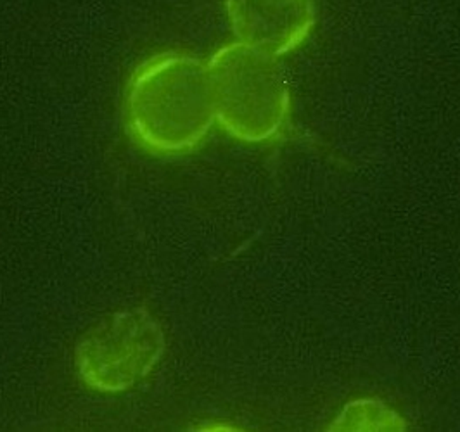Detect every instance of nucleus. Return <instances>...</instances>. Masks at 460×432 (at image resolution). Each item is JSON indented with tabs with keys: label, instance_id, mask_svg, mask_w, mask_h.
<instances>
[{
	"label": "nucleus",
	"instance_id": "nucleus-1",
	"mask_svg": "<svg viewBox=\"0 0 460 432\" xmlns=\"http://www.w3.org/2000/svg\"><path fill=\"white\" fill-rule=\"evenodd\" d=\"M127 130L155 156H181L205 144L217 125L208 63L182 50L147 57L123 97Z\"/></svg>",
	"mask_w": 460,
	"mask_h": 432
},
{
	"label": "nucleus",
	"instance_id": "nucleus-2",
	"mask_svg": "<svg viewBox=\"0 0 460 432\" xmlns=\"http://www.w3.org/2000/svg\"><path fill=\"white\" fill-rule=\"evenodd\" d=\"M207 63L217 125L230 138L265 144L284 132L291 93L279 57L234 40Z\"/></svg>",
	"mask_w": 460,
	"mask_h": 432
},
{
	"label": "nucleus",
	"instance_id": "nucleus-3",
	"mask_svg": "<svg viewBox=\"0 0 460 432\" xmlns=\"http://www.w3.org/2000/svg\"><path fill=\"white\" fill-rule=\"evenodd\" d=\"M166 336L146 308L111 313L95 322L75 344L78 381L99 394H123L147 379L162 364Z\"/></svg>",
	"mask_w": 460,
	"mask_h": 432
},
{
	"label": "nucleus",
	"instance_id": "nucleus-4",
	"mask_svg": "<svg viewBox=\"0 0 460 432\" xmlns=\"http://www.w3.org/2000/svg\"><path fill=\"white\" fill-rule=\"evenodd\" d=\"M226 13L235 42L279 59L305 46L317 24L315 0H226Z\"/></svg>",
	"mask_w": 460,
	"mask_h": 432
},
{
	"label": "nucleus",
	"instance_id": "nucleus-5",
	"mask_svg": "<svg viewBox=\"0 0 460 432\" xmlns=\"http://www.w3.org/2000/svg\"><path fill=\"white\" fill-rule=\"evenodd\" d=\"M405 422L379 401L360 400L346 407L340 420L334 424L338 431H386L388 428L400 431Z\"/></svg>",
	"mask_w": 460,
	"mask_h": 432
}]
</instances>
